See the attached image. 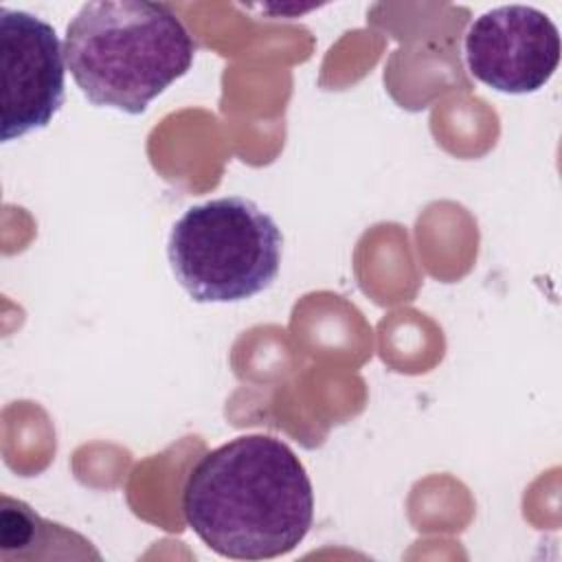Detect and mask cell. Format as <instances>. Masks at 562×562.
Returning a JSON list of instances; mask_svg holds the SVG:
<instances>
[{
	"mask_svg": "<svg viewBox=\"0 0 562 562\" xmlns=\"http://www.w3.org/2000/svg\"><path fill=\"white\" fill-rule=\"evenodd\" d=\"M191 531L233 560L290 553L314 522V490L296 452L270 435H241L202 454L182 487Z\"/></svg>",
	"mask_w": 562,
	"mask_h": 562,
	"instance_id": "cell-1",
	"label": "cell"
},
{
	"mask_svg": "<svg viewBox=\"0 0 562 562\" xmlns=\"http://www.w3.org/2000/svg\"><path fill=\"white\" fill-rule=\"evenodd\" d=\"M64 57L92 105L140 114L189 72L195 42L169 4L94 0L66 26Z\"/></svg>",
	"mask_w": 562,
	"mask_h": 562,
	"instance_id": "cell-2",
	"label": "cell"
},
{
	"mask_svg": "<svg viewBox=\"0 0 562 562\" xmlns=\"http://www.w3.org/2000/svg\"><path fill=\"white\" fill-rule=\"evenodd\" d=\"M281 250L272 215L241 195L189 206L167 239L173 277L198 303H237L263 292L279 274Z\"/></svg>",
	"mask_w": 562,
	"mask_h": 562,
	"instance_id": "cell-3",
	"label": "cell"
},
{
	"mask_svg": "<svg viewBox=\"0 0 562 562\" xmlns=\"http://www.w3.org/2000/svg\"><path fill=\"white\" fill-rule=\"evenodd\" d=\"M2 140L46 127L64 103L66 57L57 31L42 18L0 7Z\"/></svg>",
	"mask_w": 562,
	"mask_h": 562,
	"instance_id": "cell-4",
	"label": "cell"
},
{
	"mask_svg": "<svg viewBox=\"0 0 562 562\" xmlns=\"http://www.w3.org/2000/svg\"><path fill=\"white\" fill-rule=\"evenodd\" d=\"M465 64L474 79L498 92H536L560 64V31L536 7H494L470 24Z\"/></svg>",
	"mask_w": 562,
	"mask_h": 562,
	"instance_id": "cell-5",
	"label": "cell"
}]
</instances>
